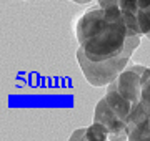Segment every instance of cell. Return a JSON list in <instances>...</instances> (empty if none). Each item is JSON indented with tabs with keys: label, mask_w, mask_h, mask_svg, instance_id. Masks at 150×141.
<instances>
[{
	"label": "cell",
	"mask_w": 150,
	"mask_h": 141,
	"mask_svg": "<svg viewBox=\"0 0 150 141\" xmlns=\"http://www.w3.org/2000/svg\"><path fill=\"white\" fill-rule=\"evenodd\" d=\"M75 35L92 61H102L122 53L127 40V25L118 7H95L77 20Z\"/></svg>",
	"instance_id": "cell-1"
},
{
	"label": "cell",
	"mask_w": 150,
	"mask_h": 141,
	"mask_svg": "<svg viewBox=\"0 0 150 141\" xmlns=\"http://www.w3.org/2000/svg\"><path fill=\"white\" fill-rule=\"evenodd\" d=\"M142 101L150 105V68L142 75Z\"/></svg>",
	"instance_id": "cell-10"
},
{
	"label": "cell",
	"mask_w": 150,
	"mask_h": 141,
	"mask_svg": "<svg viewBox=\"0 0 150 141\" xmlns=\"http://www.w3.org/2000/svg\"><path fill=\"white\" fill-rule=\"evenodd\" d=\"M93 121L102 123L110 133V138H118V136H127L125 128H127V121L122 119L107 103L105 96L97 103L95 113H93Z\"/></svg>",
	"instance_id": "cell-5"
},
{
	"label": "cell",
	"mask_w": 150,
	"mask_h": 141,
	"mask_svg": "<svg viewBox=\"0 0 150 141\" xmlns=\"http://www.w3.org/2000/svg\"><path fill=\"white\" fill-rule=\"evenodd\" d=\"M110 138V133L102 123H97L93 121V125L85 128V138L83 140L87 141H105Z\"/></svg>",
	"instance_id": "cell-9"
},
{
	"label": "cell",
	"mask_w": 150,
	"mask_h": 141,
	"mask_svg": "<svg viewBox=\"0 0 150 141\" xmlns=\"http://www.w3.org/2000/svg\"><path fill=\"white\" fill-rule=\"evenodd\" d=\"M145 66L142 65H130L113 80L117 85V90L134 105L142 100V75L145 73Z\"/></svg>",
	"instance_id": "cell-3"
},
{
	"label": "cell",
	"mask_w": 150,
	"mask_h": 141,
	"mask_svg": "<svg viewBox=\"0 0 150 141\" xmlns=\"http://www.w3.org/2000/svg\"><path fill=\"white\" fill-rule=\"evenodd\" d=\"M118 8L122 12L125 25H127V35H142L139 25V18H137V12H139V0H117Z\"/></svg>",
	"instance_id": "cell-7"
},
{
	"label": "cell",
	"mask_w": 150,
	"mask_h": 141,
	"mask_svg": "<svg viewBox=\"0 0 150 141\" xmlns=\"http://www.w3.org/2000/svg\"><path fill=\"white\" fill-rule=\"evenodd\" d=\"M72 2H75V3H88L92 0H72Z\"/></svg>",
	"instance_id": "cell-12"
},
{
	"label": "cell",
	"mask_w": 150,
	"mask_h": 141,
	"mask_svg": "<svg viewBox=\"0 0 150 141\" xmlns=\"http://www.w3.org/2000/svg\"><path fill=\"white\" fill-rule=\"evenodd\" d=\"M140 37L142 35H127L122 53L102 61H92L80 47L77 50V61L80 65L85 80L93 87H105L113 80H117V76L129 66L130 57L140 45Z\"/></svg>",
	"instance_id": "cell-2"
},
{
	"label": "cell",
	"mask_w": 150,
	"mask_h": 141,
	"mask_svg": "<svg viewBox=\"0 0 150 141\" xmlns=\"http://www.w3.org/2000/svg\"><path fill=\"white\" fill-rule=\"evenodd\" d=\"M105 100H107V103L110 105V108L115 111V113L120 116L122 119H129L130 116V111L134 108V103L129 101L127 98L123 96L122 93L117 90V85L115 82L108 83V88H107V93H105Z\"/></svg>",
	"instance_id": "cell-6"
},
{
	"label": "cell",
	"mask_w": 150,
	"mask_h": 141,
	"mask_svg": "<svg viewBox=\"0 0 150 141\" xmlns=\"http://www.w3.org/2000/svg\"><path fill=\"white\" fill-rule=\"evenodd\" d=\"M137 18H139V25H140L142 35L150 38V0H139Z\"/></svg>",
	"instance_id": "cell-8"
},
{
	"label": "cell",
	"mask_w": 150,
	"mask_h": 141,
	"mask_svg": "<svg viewBox=\"0 0 150 141\" xmlns=\"http://www.w3.org/2000/svg\"><path fill=\"white\" fill-rule=\"evenodd\" d=\"M83 138H85V128H80V130H77L75 133H72V136H70V140H72V141L83 140Z\"/></svg>",
	"instance_id": "cell-11"
},
{
	"label": "cell",
	"mask_w": 150,
	"mask_h": 141,
	"mask_svg": "<svg viewBox=\"0 0 150 141\" xmlns=\"http://www.w3.org/2000/svg\"><path fill=\"white\" fill-rule=\"evenodd\" d=\"M127 140L139 141V140H150V105L140 100L130 111L127 119Z\"/></svg>",
	"instance_id": "cell-4"
}]
</instances>
